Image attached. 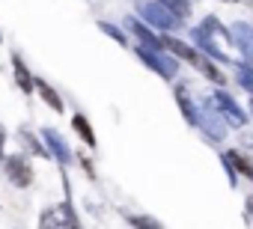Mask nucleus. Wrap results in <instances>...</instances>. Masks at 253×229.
Instances as JSON below:
<instances>
[{
	"label": "nucleus",
	"mask_w": 253,
	"mask_h": 229,
	"mask_svg": "<svg viewBox=\"0 0 253 229\" xmlns=\"http://www.w3.org/2000/svg\"><path fill=\"white\" fill-rule=\"evenodd\" d=\"M3 146H6V128L3 125H0V161H3L6 155H3Z\"/></svg>",
	"instance_id": "nucleus-18"
},
{
	"label": "nucleus",
	"mask_w": 253,
	"mask_h": 229,
	"mask_svg": "<svg viewBox=\"0 0 253 229\" xmlns=\"http://www.w3.org/2000/svg\"><path fill=\"white\" fill-rule=\"evenodd\" d=\"M214 104H217V107H220L223 113L229 110V122H232V125H244V116H241V110L235 107V101H232L229 95H223V92H217V95H214Z\"/></svg>",
	"instance_id": "nucleus-10"
},
{
	"label": "nucleus",
	"mask_w": 253,
	"mask_h": 229,
	"mask_svg": "<svg viewBox=\"0 0 253 229\" xmlns=\"http://www.w3.org/2000/svg\"><path fill=\"white\" fill-rule=\"evenodd\" d=\"M21 140H24V146H27V149H33L36 155H48V149H45V146L30 134V131H21Z\"/></svg>",
	"instance_id": "nucleus-14"
},
{
	"label": "nucleus",
	"mask_w": 253,
	"mask_h": 229,
	"mask_svg": "<svg viewBox=\"0 0 253 229\" xmlns=\"http://www.w3.org/2000/svg\"><path fill=\"white\" fill-rule=\"evenodd\" d=\"M176 101H179V107H182V113H185L188 125H197V107L191 104L188 92H185V89H179V86H176Z\"/></svg>",
	"instance_id": "nucleus-12"
},
{
	"label": "nucleus",
	"mask_w": 253,
	"mask_h": 229,
	"mask_svg": "<svg viewBox=\"0 0 253 229\" xmlns=\"http://www.w3.org/2000/svg\"><path fill=\"white\" fill-rule=\"evenodd\" d=\"M125 27H128V30H131L143 45H149V48H155V51H164V48H167V45H164V39H158V36H155L143 21H140V18H125Z\"/></svg>",
	"instance_id": "nucleus-5"
},
{
	"label": "nucleus",
	"mask_w": 253,
	"mask_h": 229,
	"mask_svg": "<svg viewBox=\"0 0 253 229\" xmlns=\"http://www.w3.org/2000/svg\"><path fill=\"white\" fill-rule=\"evenodd\" d=\"M140 12H143L146 24H152V27H158V30H173V27L179 24V18H176L164 3H143Z\"/></svg>",
	"instance_id": "nucleus-3"
},
{
	"label": "nucleus",
	"mask_w": 253,
	"mask_h": 229,
	"mask_svg": "<svg viewBox=\"0 0 253 229\" xmlns=\"http://www.w3.org/2000/svg\"><path fill=\"white\" fill-rule=\"evenodd\" d=\"M12 69H15V80H18L21 92H24V95H30V92L36 89V80L30 77V72H27V66H24V60H21L18 54H12Z\"/></svg>",
	"instance_id": "nucleus-6"
},
{
	"label": "nucleus",
	"mask_w": 253,
	"mask_h": 229,
	"mask_svg": "<svg viewBox=\"0 0 253 229\" xmlns=\"http://www.w3.org/2000/svg\"><path fill=\"white\" fill-rule=\"evenodd\" d=\"M3 170H6V179H9L15 188H30V185H33V167L27 164L24 155H9V158H3Z\"/></svg>",
	"instance_id": "nucleus-2"
},
{
	"label": "nucleus",
	"mask_w": 253,
	"mask_h": 229,
	"mask_svg": "<svg viewBox=\"0 0 253 229\" xmlns=\"http://www.w3.org/2000/svg\"><path fill=\"white\" fill-rule=\"evenodd\" d=\"M128 223H134V226H161L155 217H125Z\"/></svg>",
	"instance_id": "nucleus-16"
},
{
	"label": "nucleus",
	"mask_w": 253,
	"mask_h": 229,
	"mask_svg": "<svg viewBox=\"0 0 253 229\" xmlns=\"http://www.w3.org/2000/svg\"><path fill=\"white\" fill-rule=\"evenodd\" d=\"M42 137H45V143L54 149V155L60 158V164H69V161H72V152H69V146L63 143V137H60L54 128H45V131H42Z\"/></svg>",
	"instance_id": "nucleus-7"
},
{
	"label": "nucleus",
	"mask_w": 253,
	"mask_h": 229,
	"mask_svg": "<svg viewBox=\"0 0 253 229\" xmlns=\"http://www.w3.org/2000/svg\"><path fill=\"white\" fill-rule=\"evenodd\" d=\"M137 57H140L152 72H158L161 77H167V80L173 77V69H176V66L164 57V51H155V48H149V45H146V48H137Z\"/></svg>",
	"instance_id": "nucleus-4"
},
{
	"label": "nucleus",
	"mask_w": 253,
	"mask_h": 229,
	"mask_svg": "<svg viewBox=\"0 0 253 229\" xmlns=\"http://www.w3.org/2000/svg\"><path fill=\"white\" fill-rule=\"evenodd\" d=\"M98 27H101V30H104V33H107V36H113V39H116V42H119V45H125V36H122V33H119V30H116V27H113V24H107V21H101V24H98Z\"/></svg>",
	"instance_id": "nucleus-15"
},
{
	"label": "nucleus",
	"mask_w": 253,
	"mask_h": 229,
	"mask_svg": "<svg viewBox=\"0 0 253 229\" xmlns=\"http://www.w3.org/2000/svg\"><path fill=\"white\" fill-rule=\"evenodd\" d=\"M36 92L42 95V101H45V104H48L51 110L63 113V107H66V104H63V98H60V92H57L54 86H48L45 80H39V77H36Z\"/></svg>",
	"instance_id": "nucleus-8"
},
{
	"label": "nucleus",
	"mask_w": 253,
	"mask_h": 229,
	"mask_svg": "<svg viewBox=\"0 0 253 229\" xmlns=\"http://www.w3.org/2000/svg\"><path fill=\"white\" fill-rule=\"evenodd\" d=\"M229 3H238V0H229Z\"/></svg>",
	"instance_id": "nucleus-19"
},
{
	"label": "nucleus",
	"mask_w": 253,
	"mask_h": 229,
	"mask_svg": "<svg viewBox=\"0 0 253 229\" xmlns=\"http://www.w3.org/2000/svg\"><path fill=\"white\" fill-rule=\"evenodd\" d=\"M158 3H164L176 18H188L191 15V3H188V0H158Z\"/></svg>",
	"instance_id": "nucleus-13"
},
{
	"label": "nucleus",
	"mask_w": 253,
	"mask_h": 229,
	"mask_svg": "<svg viewBox=\"0 0 253 229\" xmlns=\"http://www.w3.org/2000/svg\"><path fill=\"white\" fill-rule=\"evenodd\" d=\"M72 125H75V131L84 137V143L89 146V149H95V131H92V125L86 122V116H84V113H75V116H72Z\"/></svg>",
	"instance_id": "nucleus-9"
},
{
	"label": "nucleus",
	"mask_w": 253,
	"mask_h": 229,
	"mask_svg": "<svg viewBox=\"0 0 253 229\" xmlns=\"http://www.w3.org/2000/svg\"><path fill=\"white\" fill-rule=\"evenodd\" d=\"M223 161H229L238 173H244V176L253 182V164H250V158H244L241 152H226V155H223Z\"/></svg>",
	"instance_id": "nucleus-11"
},
{
	"label": "nucleus",
	"mask_w": 253,
	"mask_h": 229,
	"mask_svg": "<svg viewBox=\"0 0 253 229\" xmlns=\"http://www.w3.org/2000/svg\"><path fill=\"white\" fill-rule=\"evenodd\" d=\"M244 208H247V214H244V220H247V223H253V196H247V202H244Z\"/></svg>",
	"instance_id": "nucleus-17"
},
{
	"label": "nucleus",
	"mask_w": 253,
	"mask_h": 229,
	"mask_svg": "<svg viewBox=\"0 0 253 229\" xmlns=\"http://www.w3.org/2000/svg\"><path fill=\"white\" fill-rule=\"evenodd\" d=\"M164 45H167V51H173L179 60H185V63H191L200 75H206L209 80H214V83H226V75L209 60V57H203L197 48H191V45H185V42H179L176 36H164Z\"/></svg>",
	"instance_id": "nucleus-1"
}]
</instances>
